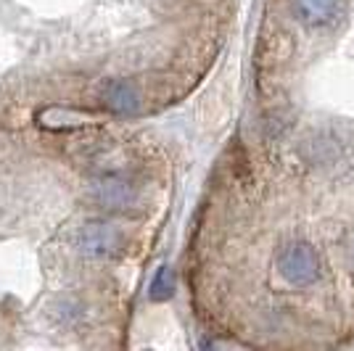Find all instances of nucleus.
<instances>
[{
	"label": "nucleus",
	"mask_w": 354,
	"mask_h": 351,
	"mask_svg": "<svg viewBox=\"0 0 354 351\" xmlns=\"http://www.w3.org/2000/svg\"><path fill=\"white\" fill-rule=\"evenodd\" d=\"M119 233L109 225H88L77 235V251L85 256H109L119 249Z\"/></svg>",
	"instance_id": "3"
},
{
	"label": "nucleus",
	"mask_w": 354,
	"mask_h": 351,
	"mask_svg": "<svg viewBox=\"0 0 354 351\" xmlns=\"http://www.w3.org/2000/svg\"><path fill=\"white\" fill-rule=\"evenodd\" d=\"M175 291V283H172V275H169V267H159V272L151 280V298L153 301H164L169 298Z\"/></svg>",
	"instance_id": "6"
},
{
	"label": "nucleus",
	"mask_w": 354,
	"mask_h": 351,
	"mask_svg": "<svg viewBox=\"0 0 354 351\" xmlns=\"http://www.w3.org/2000/svg\"><path fill=\"white\" fill-rule=\"evenodd\" d=\"M294 11L301 24L307 27H325L336 19L339 0H296Z\"/></svg>",
	"instance_id": "5"
},
{
	"label": "nucleus",
	"mask_w": 354,
	"mask_h": 351,
	"mask_svg": "<svg viewBox=\"0 0 354 351\" xmlns=\"http://www.w3.org/2000/svg\"><path fill=\"white\" fill-rule=\"evenodd\" d=\"M101 101L117 117H135L140 111V106H143L138 88L133 82H124V79H111L104 88V93H101Z\"/></svg>",
	"instance_id": "2"
},
{
	"label": "nucleus",
	"mask_w": 354,
	"mask_h": 351,
	"mask_svg": "<svg viewBox=\"0 0 354 351\" xmlns=\"http://www.w3.org/2000/svg\"><path fill=\"white\" fill-rule=\"evenodd\" d=\"M349 254H352V259H354V235H352V243H349Z\"/></svg>",
	"instance_id": "7"
},
{
	"label": "nucleus",
	"mask_w": 354,
	"mask_h": 351,
	"mask_svg": "<svg viewBox=\"0 0 354 351\" xmlns=\"http://www.w3.org/2000/svg\"><path fill=\"white\" fill-rule=\"evenodd\" d=\"M90 193L93 198L101 206H109V209H124L135 201V188L130 182L119 180V177H104V180H95L90 185Z\"/></svg>",
	"instance_id": "4"
},
{
	"label": "nucleus",
	"mask_w": 354,
	"mask_h": 351,
	"mask_svg": "<svg viewBox=\"0 0 354 351\" xmlns=\"http://www.w3.org/2000/svg\"><path fill=\"white\" fill-rule=\"evenodd\" d=\"M278 272L294 288H307L320 278V259L317 251L304 240H294L283 246L278 254Z\"/></svg>",
	"instance_id": "1"
}]
</instances>
